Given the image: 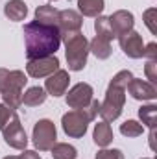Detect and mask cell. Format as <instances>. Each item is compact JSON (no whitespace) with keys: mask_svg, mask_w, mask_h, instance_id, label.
I'll list each match as a JSON object with an SVG mask.
<instances>
[{"mask_svg":"<svg viewBox=\"0 0 157 159\" xmlns=\"http://www.w3.org/2000/svg\"><path fill=\"white\" fill-rule=\"evenodd\" d=\"M92 87L89 83H76L67 94V106L72 109H85L92 102Z\"/></svg>","mask_w":157,"mask_h":159,"instance_id":"obj_10","label":"cell"},{"mask_svg":"<svg viewBox=\"0 0 157 159\" xmlns=\"http://www.w3.org/2000/svg\"><path fill=\"white\" fill-rule=\"evenodd\" d=\"M56 70H59V59L56 56L39 57V59H30L28 65H26V72L32 78H48Z\"/></svg>","mask_w":157,"mask_h":159,"instance_id":"obj_8","label":"cell"},{"mask_svg":"<svg viewBox=\"0 0 157 159\" xmlns=\"http://www.w3.org/2000/svg\"><path fill=\"white\" fill-rule=\"evenodd\" d=\"M26 83L28 78L22 70L0 69V94L7 107L19 109L22 106V89Z\"/></svg>","mask_w":157,"mask_h":159,"instance_id":"obj_2","label":"cell"},{"mask_svg":"<svg viewBox=\"0 0 157 159\" xmlns=\"http://www.w3.org/2000/svg\"><path fill=\"white\" fill-rule=\"evenodd\" d=\"M57 19H59V9H56L50 4L39 6L35 9V20L41 24H48V26H57Z\"/></svg>","mask_w":157,"mask_h":159,"instance_id":"obj_17","label":"cell"},{"mask_svg":"<svg viewBox=\"0 0 157 159\" xmlns=\"http://www.w3.org/2000/svg\"><path fill=\"white\" fill-rule=\"evenodd\" d=\"M50 152H52L54 159H76V156H78V150L67 143H56L50 148Z\"/></svg>","mask_w":157,"mask_h":159,"instance_id":"obj_22","label":"cell"},{"mask_svg":"<svg viewBox=\"0 0 157 159\" xmlns=\"http://www.w3.org/2000/svg\"><path fill=\"white\" fill-rule=\"evenodd\" d=\"M4 15L9 20H15V22L24 20V17L28 15V6L22 0H9L4 6Z\"/></svg>","mask_w":157,"mask_h":159,"instance_id":"obj_16","label":"cell"},{"mask_svg":"<svg viewBox=\"0 0 157 159\" xmlns=\"http://www.w3.org/2000/svg\"><path fill=\"white\" fill-rule=\"evenodd\" d=\"M107 19H109V24H111V28H113L117 37L122 35V34H126V32H129V30H133V24H135L133 13L128 11V9H118L111 17H107Z\"/></svg>","mask_w":157,"mask_h":159,"instance_id":"obj_14","label":"cell"},{"mask_svg":"<svg viewBox=\"0 0 157 159\" xmlns=\"http://www.w3.org/2000/svg\"><path fill=\"white\" fill-rule=\"evenodd\" d=\"M19 157L20 159H41V156L37 154V152H34V150H24Z\"/></svg>","mask_w":157,"mask_h":159,"instance_id":"obj_31","label":"cell"},{"mask_svg":"<svg viewBox=\"0 0 157 159\" xmlns=\"http://www.w3.org/2000/svg\"><path fill=\"white\" fill-rule=\"evenodd\" d=\"M150 148L155 150V128L150 129Z\"/></svg>","mask_w":157,"mask_h":159,"instance_id":"obj_32","label":"cell"},{"mask_svg":"<svg viewBox=\"0 0 157 159\" xmlns=\"http://www.w3.org/2000/svg\"><path fill=\"white\" fill-rule=\"evenodd\" d=\"M24 44H26L28 61L56 56V52L59 50V44H61L59 28L32 20V22L24 24Z\"/></svg>","mask_w":157,"mask_h":159,"instance_id":"obj_1","label":"cell"},{"mask_svg":"<svg viewBox=\"0 0 157 159\" xmlns=\"http://www.w3.org/2000/svg\"><path fill=\"white\" fill-rule=\"evenodd\" d=\"M61 41H65V50H67V63L70 70H83L87 65V56H89V41L85 35L78 32L72 35H63Z\"/></svg>","mask_w":157,"mask_h":159,"instance_id":"obj_3","label":"cell"},{"mask_svg":"<svg viewBox=\"0 0 157 159\" xmlns=\"http://www.w3.org/2000/svg\"><path fill=\"white\" fill-rule=\"evenodd\" d=\"M13 115H15V109L7 107L6 104H0V129H2L9 120L13 119Z\"/></svg>","mask_w":157,"mask_h":159,"instance_id":"obj_27","label":"cell"},{"mask_svg":"<svg viewBox=\"0 0 157 159\" xmlns=\"http://www.w3.org/2000/svg\"><path fill=\"white\" fill-rule=\"evenodd\" d=\"M46 91L43 87H30L26 93H22V104L28 106V107H35L41 106L44 100H46Z\"/></svg>","mask_w":157,"mask_h":159,"instance_id":"obj_20","label":"cell"},{"mask_svg":"<svg viewBox=\"0 0 157 159\" xmlns=\"http://www.w3.org/2000/svg\"><path fill=\"white\" fill-rule=\"evenodd\" d=\"M142 57H148V59H157V44H155V43L144 44V56H142Z\"/></svg>","mask_w":157,"mask_h":159,"instance_id":"obj_30","label":"cell"},{"mask_svg":"<svg viewBox=\"0 0 157 159\" xmlns=\"http://www.w3.org/2000/svg\"><path fill=\"white\" fill-rule=\"evenodd\" d=\"M4 159H20L19 156H9V157H4Z\"/></svg>","mask_w":157,"mask_h":159,"instance_id":"obj_33","label":"cell"},{"mask_svg":"<svg viewBox=\"0 0 157 159\" xmlns=\"http://www.w3.org/2000/svg\"><path fill=\"white\" fill-rule=\"evenodd\" d=\"M69 81H70V76L67 70H56L54 74H50L48 80L44 81V91L46 94H52V96H61L67 93L69 89Z\"/></svg>","mask_w":157,"mask_h":159,"instance_id":"obj_13","label":"cell"},{"mask_svg":"<svg viewBox=\"0 0 157 159\" xmlns=\"http://www.w3.org/2000/svg\"><path fill=\"white\" fill-rule=\"evenodd\" d=\"M2 135H4L6 144H9L11 148H15V150H26L28 137H26V131H24L20 120L17 117V113L13 115V119L2 128Z\"/></svg>","mask_w":157,"mask_h":159,"instance_id":"obj_7","label":"cell"},{"mask_svg":"<svg viewBox=\"0 0 157 159\" xmlns=\"http://www.w3.org/2000/svg\"><path fill=\"white\" fill-rule=\"evenodd\" d=\"M146 76H148V81L150 83H155L157 81V59H148L146 63Z\"/></svg>","mask_w":157,"mask_h":159,"instance_id":"obj_28","label":"cell"},{"mask_svg":"<svg viewBox=\"0 0 157 159\" xmlns=\"http://www.w3.org/2000/svg\"><path fill=\"white\" fill-rule=\"evenodd\" d=\"M117 39H118V43H120L122 52H124L128 57L139 59V57L144 56V41H142V37H141L135 30H129V32L118 35Z\"/></svg>","mask_w":157,"mask_h":159,"instance_id":"obj_9","label":"cell"},{"mask_svg":"<svg viewBox=\"0 0 157 159\" xmlns=\"http://www.w3.org/2000/svg\"><path fill=\"white\" fill-rule=\"evenodd\" d=\"M139 117L142 120V124H146L150 129L155 128V119H157V106L150 104V106H142L139 109Z\"/></svg>","mask_w":157,"mask_h":159,"instance_id":"obj_23","label":"cell"},{"mask_svg":"<svg viewBox=\"0 0 157 159\" xmlns=\"http://www.w3.org/2000/svg\"><path fill=\"white\" fill-rule=\"evenodd\" d=\"M142 19H144V24L148 26V30L155 35V34H157V24H155V20H157V9H155V7L146 9V11H144V15H142Z\"/></svg>","mask_w":157,"mask_h":159,"instance_id":"obj_25","label":"cell"},{"mask_svg":"<svg viewBox=\"0 0 157 159\" xmlns=\"http://www.w3.org/2000/svg\"><path fill=\"white\" fill-rule=\"evenodd\" d=\"M78 7L79 15H83V17H100L105 4H104V0H78Z\"/></svg>","mask_w":157,"mask_h":159,"instance_id":"obj_18","label":"cell"},{"mask_svg":"<svg viewBox=\"0 0 157 159\" xmlns=\"http://www.w3.org/2000/svg\"><path fill=\"white\" fill-rule=\"evenodd\" d=\"M81 24H83V17L74 9H63L59 11V19H57V28L61 37L63 35H72L81 32Z\"/></svg>","mask_w":157,"mask_h":159,"instance_id":"obj_11","label":"cell"},{"mask_svg":"<svg viewBox=\"0 0 157 159\" xmlns=\"http://www.w3.org/2000/svg\"><path fill=\"white\" fill-rule=\"evenodd\" d=\"M92 139L94 143L100 146V148H107L111 143H113V129L109 126V122H98L94 126V131H92Z\"/></svg>","mask_w":157,"mask_h":159,"instance_id":"obj_15","label":"cell"},{"mask_svg":"<svg viewBox=\"0 0 157 159\" xmlns=\"http://www.w3.org/2000/svg\"><path fill=\"white\" fill-rule=\"evenodd\" d=\"M135 100H155L157 96V87L155 83H150L146 80H139V78H131V81L128 83V89H126Z\"/></svg>","mask_w":157,"mask_h":159,"instance_id":"obj_12","label":"cell"},{"mask_svg":"<svg viewBox=\"0 0 157 159\" xmlns=\"http://www.w3.org/2000/svg\"><path fill=\"white\" fill-rule=\"evenodd\" d=\"M120 133H122L124 137L133 139V137H139V135L144 133V126L139 124L137 120H126V122L120 126Z\"/></svg>","mask_w":157,"mask_h":159,"instance_id":"obj_24","label":"cell"},{"mask_svg":"<svg viewBox=\"0 0 157 159\" xmlns=\"http://www.w3.org/2000/svg\"><path fill=\"white\" fill-rule=\"evenodd\" d=\"M89 52H92L98 59H107L111 56V52H113V46H111L109 41H105L96 35L94 39L89 43Z\"/></svg>","mask_w":157,"mask_h":159,"instance_id":"obj_19","label":"cell"},{"mask_svg":"<svg viewBox=\"0 0 157 159\" xmlns=\"http://www.w3.org/2000/svg\"><path fill=\"white\" fill-rule=\"evenodd\" d=\"M96 159H124V154L120 150H113V148H102L96 154Z\"/></svg>","mask_w":157,"mask_h":159,"instance_id":"obj_26","label":"cell"},{"mask_svg":"<svg viewBox=\"0 0 157 159\" xmlns=\"http://www.w3.org/2000/svg\"><path fill=\"white\" fill-rule=\"evenodd\" d=\"M94 30H96V35H98V37L109 41V43L113 39H117V35H115V32H113V28H111L107 17H102V15L96 17V20H94Z\"/></svg>","mask_w":157,"mask_h":159,"instance_id":"obj_21","label":"cell"},{"mask_svg":"<svg viewBox=\"0 0 157 159\" xmlns=\"http://www.w3.org/2000/svg\"><path fill=\"white\" fill-rule=\"evenodd\" d=\"M144 159H152V157H144Z\"/></svg>","mask_w":157,"mask_h":159,"instance_id":"obj_34","label":"cell"},{"mask_svg":"<svg viewBox=\"0 0 157 159\" xmlns=\"http://www.w3.org/2000/svg\"><path fill=\"white\" fill-rule=\"evenodd\" d=\"M89 122H91V117L85 109H72V111L65 113L63 119H61L63 131L72 139H79V137L85 135V131L89 128Z\"/></svg>","mask_w":157,"mask_h":159,"instance_id":"obj_5","label":"cell"},{"mask_svg":"<svg viewBox=\"0 0 157 159\" xmlns=\"http://www.w3.org/2000/svg\"><path fill=\"white\" fill-rule=\"evenodd\" d=\"M124 104H126V89L109 83L105 98L100 104V113L98 115L104 119V122H113L120 117V113L124 109Z\"/></svg>","mask_w":157,"mask_h":159,"instance_id":"obj_4","label":"cell"},{"mask_svg":"<svg viewBox=\"0 0 157 159\" xmlns=\"http://www.w3.org/2000/svg\"><path fill=\"white\" fill-rule=\"evenodd\" d=\"M85 111L89 113V117H91V120H94L96 117H98V113H100V102L98 100H94L92 98V102L85 107Z\"/></svg>","mask_w":157,"mask_h":159,"instance_id":"obj_29","label":"cell"},{"mask_svg":"<svg viewBox=\"0 0 157 159\" xmlns=\"http://www.w3.org/2000/svg\"><path fill=\"white\" fill-rule=\"evenodd\" d=\"M32 139H34V146L39 152H48L56 144V139H57V129H56L54 122L48 119L39 120L34 126V137Z\"/></svg>","mask_w":157,"mask_h":159,"instance_id":"obj_6","label":"cell"}]
</instances>
